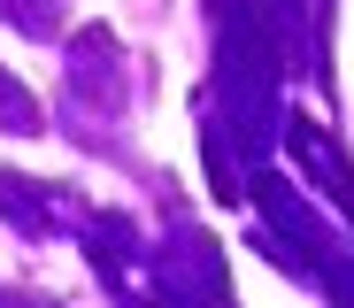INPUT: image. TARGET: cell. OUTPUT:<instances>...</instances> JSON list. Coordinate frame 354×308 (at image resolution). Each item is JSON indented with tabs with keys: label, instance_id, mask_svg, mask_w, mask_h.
Segmentation results:
<instances>
[{
	"label": "cell",
	"instance_id": "cell-1",
	"mask_svg": "<svg viewBox=\"0 0 354 308\" xmlns=\"http://www.w3.org/2000/svg\"><path fill=\"white\" fill-rule=\"evenodd\" d=\"M0 132H39V100L0 70Z\"/></svg>",
	"mask_w": 354,
	"mask_h": 308
},
{
	"label": "cell",
	"instance_id": "cell-2",
	"mask_svg": "<svg viewBox=\"0 0 354 308\" xmlns=\"http://www.w3.org/2000/svg\"><path fill=\"white\" fill-rule=\"evenodd\" d=\"M54 8H62V0H0V16L24 24L31 39H39V31H54Z\"/></svg>",
	"mask_w": 354,
	"mask_h": 308
},
{
	"label": "cell",
	"instance_id": "cell-3",
	"mask_svg": "<svg viewBox=\"0 0 354 308\" xmlns=\"http://www.w3.org/2000/svg\"><path fill=\"white\" fill-rule=\"evenodd\" d=\"M0 308H16V300H8V293H0Z\"/></svg>",
	"mask_w": 354,
	"mask_h": 308
}]
</instances>
